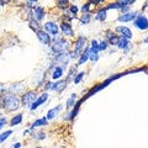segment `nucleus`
<instances>
[{"label":"nucleus","instance_id":"9d476101","mask_svg":"<svg viewBox=\"0 0 148 148\" xmlns=\"http://www.w3.org/2000/svg\"><path fill=\"white\" fill-rule=\"evenodd\" d=\"M47 99H48V94H47V92H43V94H41V95L38 96V98L36 99V101H35V103H34V104H32V105L30 106L31 111H35V110H37V109H38L41 105H42V104H45L46 101H47Z\"/></svg>","mask_w":148,"mask_h":148},{"label":"nucleus","instance_id":"423d86ee","mask_svg":"<svg viewBox=\"0 0 148 148\" xmlns=\"http://www.w3.org/2000/svg\"><path fill=\"white\" fill-rule=\"evenodd\" d=\"M36 36H37V38H38V41L42 45L51 46V43H52V38H51V36L45 30H38L36 32Z\"/></svg>","mask_w":148,"mask_h":148},{"label":"nucleus","instance_id":"5701e85b","mask_svg":"<svg viewBox=\"0 0 148 148\" xmlns=\"http://www.w3.org/2000/svg\"><path fill=\"white\" fill-rule=\"evenodd\" d=\"M77 94H72L71 96H69V99L67 100V103H66V106L68 109H71V108H74V105L77 104Z\"/></svg>","mask_w":148,"mask_h":148},{"label":"nucleus","instance_id":"39448f33","mask_svg":"<svg viewBox=\"0 0 148 148\" xmlns=\"http://www.w3.org/2000/svg\"><path fill=\"white\" fill-rule=\"evenodd\" d=\"M66 85H67V80H59V82H56V83H47L46 85V89H51V90H54L57 92H62L64 89H66Z\"/></svg>","mask_w":148,"mask_h":148},{"label":"nucleus","instance_id":"2eb2a0df","mask_svg":"<svg viewBox=\"0 0 148 148\" xmlns=\"http://www.w3.org/2000/svg\"><path fill=\"white\" fill-rule=\"evenodd\" d=\"M84 46H85V37L79 36L77 38L75 42H74V51L83 53V48H84Z\"/></svg>","mask_w":148,"mask_h":148},{"label":"nucleus","instance_id":"37998d69","mask_svg":"<svg viewBox=\"0 0 148 148\" xmlns=\"http://www.w3.org/2000/svg\"><path fill=\"white\" fill-rule=\"evenodd\" d=\"M143 42H145V43H148V35H147V37H146V38L143 40Z\"/></svg>","mask_w":148,"mask_h":148},{"label":"nucleus","instance_id":"6ab92c4d","mask_svg":"<svg viewBox=\"0 0 148 148\" xmlns=\"http://www.w3.org/2000/svg\"><path fill=\"white\" fill-rule=\"evenodd\" d=\"M62 110V105H57L56 108H53V109H51V110H48V112H47V120H53L57 115L59 114V111Z\"/></svg>","mask_w":148,"mask_h":148},{"label":"nucleus","instance_id":"473e14b6","mask_svg":"<svg viewBox=\"0 0 148 148\" xmlns=\"http://www.w3.org/2000/svg\"><path fill=\"white\" fill-rule=\"evenodd\" d=\"M32 137L35 138V140H45L46 138V133L42 132V131H40V132H36L32 135Z\"/></svg>","mask_w":148,"mask_h":148},{"label":"nucleus","instance_id":"c9c22d12","mask_svg":"<svg viewBox=\"0 0 148 148\" xmlns=\"http://www.w3.org/2000/svg\"><path fill=\"white\" fill-rule=\"evenodd\" d=\"M57 4H58V6L59 8H68V4H69V1L68 0H61V1H57Z\"/></svg>","mask_w":148,"mask_h":148},{"label":"nucleus","instance_id":"de8ad7c7","mask_svg":"<svg viewBox=\"0 0 148 148\" xmlns=\"http://www.w3.org/2000/svg\"><path fill=\"white\" fill-rule=\"evenodd\" d=\"M36 148H43V147H36Z\"/></svg>","mask_w":148,"mask_h":148},{"label":"nucleus","instance_id":"c756f323","mask_svg":"<svg viewBox=\"0 0 148 148\" xmlns=\"http://www.w3.org/2000/svg\"><path fill=\"white\" fill-rule=\"evenodd\" d=\"M18 85H20V83H16V84L14 83V84L10 86V89H9V90L12 91V94H16V92L21 91V89H22V88H21V86H18Z\"/></svg>","mask_w":148,"mask_h":148},{"label":"nucleus","instance_id":"72a5a7b5","mask_svg":"<svg viewBox=\"0 0 148 148\" xmlns=\"http://www.w3.org/2000/svg\"><path fill=\"white\" fill-rule=\"evenodd\" d=\"M78 11H79V9H78L77 5H69V12H71V15L74 17L78 14Z\"/></svg>","mask_w":148,"mask_h":148},{"label":"nucleus","instance_id":"dca6fc26","mask_svg":"<svg viewBox=\"0 0 148 148\" xmlns=\"http://www.w3.org/2000/svg\"><path fill=\"white\" fill-rule=\"evenodd\" d=\"M63 74H64V68H63L62 66H56V67L53 68L51 77H52V79L57 80V79H59V78L63 75Z\"/></svg>","mask_w":148,"mask_h":148},{"label":"nucleus","instance_id":"f8f14e48","mask_svg":"<svg viewBox=\"0 0 148 148\" xmlns=\"http://www.w3.org/2000/svg\"><path fill=\"white\" fill-rule=\"evenodd\" d=\"M59 30L62 31V34H63L64 36H74V32H73V29H72L71 22L63 21L62 24L59 25Z\"/></svg>","mask_w":148,"mask_h":148},{"label":"nucleus","instance_id":"1a4fd4ad","mask_svg":"<svg viewBox=\"0 0 148 148\" xmlns=\"http://www.w3.org/2000/svg\"><path fill=\"white\" fill-rule=\"evenodd\" d=\"M138 12L137 11H128L126 14H121L119 17H117V21L119 22H130V21H135V18L137 17Z\"/></svg>","mask_w":148,"mask_h":148},{"label":"nucleus","instance_id":"ddd939ff","mask_svg":"<svg viewBox=\"0 0 148 148\" xmlns=\"http://www.w3.org/2000/svg\"><path fill=\"white\" fill-rule=\"evenodd\" d=\"M116 31H117L122 37H125V38H127V40H131L132 36H133V35H132V31L130 30L127 26H117V27H116Z\"/></svg>","mask_w":148,"mask_h":148},{"label":"nucleus","instance_id":"f704fd0d","mask_svg":"<svg viewBox=\"0 0 148 148\" xmlns=\"http://www.w3.org/2000/svg\"><path fill=\"white\" fill-rule=\"evenodd\" d=\"M109 47V43H108V41H101V42H99V49L100 51H106Z\"/></svg>","mask_w":148,"mask_h":148},{"label":"nucleus","instance_id":"c85d7f7f","mask_svg":"<svg viewBox=\"0 0 148 148\" xmlns=\"http://www.w3.org/2000/svg\"><path fill=\"white\" fill-rule=\"evenodd\" d=\"M30 27H31L32 30H35L36 32L38 31V30H41V29H40V25H38V22H37V21L35 20L34 17H31V18H30Z\"/></svg>","mask_w":148,"mask_h":148},{"label":"nucleus","instance_id":"f257e3e1","mask_svg":"<svg viewBox=\"0 0 148 148\" xmlns=\"http://www.w3.org/2000/svg\"><path fill=\"white\" fill-rule=\"evenodd\" d=\"M68 48H69V42L64 37H57V36L53 37L52 43H51V49H52L54 56L58 53L67 52Z\"/></svg>","mask_w":148,"mask_h":148},{"label":"nucleus","instance_id":"f3484780","mask_svg":"<svg viewBox=\"0 0 148 148\" xmlns=\"http://www.w3.org/2000/svg\"><path fill=\"white\" fill-rule=\"evenodd\" d=\"M119 37L117 35H115L112 31H106V38H108V43L109 45H115L117 46V42H119Z\"/></svg>","mask_w":148,"mask_h":148},{"label":"nucleus","instance_id":"7c9ffc66","mask_svg":"<svg viewBox=\"0 0 148 148\" xmlns=\"http://www.w3.org/2000/svg\"><path fill=\"white\" fill-rule=\"evenodd\" d=\"M84 75H85L84 72H79V73H78L77 75H75V78H74V80H73L74 84H79V83L82 82V79L84 78Z\"/></svg>","mask_w":148,"mask_h":148},{"label":"nucleus","instance_id":"ea45409f","mask_svg":"<svg viewBox=\"0 0 148 148\" xmlns=\"http://www.w3.org/2000/svg\"><path fill=\"white\" fill-rule=\"evenodd\" d=\"M26 4H27V6H30V8H34V9H35V5H34V4H36V1H27Z\"/></svg>","mask_w":148,"mask_h":148},{"label":"nucleus","instance_id":"7ed1b4c3","mask_svg":"<svg viewBox=\"0 0 148 148\" xmlns=\"http://www.w3.org/2000/svg\"><path fill=\"white\" fill-rule=\"evenodd\" d=\"M133 25H135L136 29L141 30V31L148 30V18H147V16L143 15V14H138L137 17L135 18V21H133Z\"/></svg>","mask_w":148,"mask_h":148},{"label":"nucleus","instance_id":"4c0bfd02","mask_svg":"<svg viewBox=\"0 0 148 148\" xmlns=\"http://www.w3.org/2000/svg\"><path fill=\"white\" fill-rule=\"evenodd\" d=\"M6 119L5 117H1V119H0V130H1L4 126H5V125H6Z\"/></svg>","mask_w":148,"mask_h":148},{"label":"nucleus","instance_id":"a211bd4d","mask_svg":"<svg viewBox=\"0 0 148 148\" xmlns=\"http://www.w3.org/2000/svg\"><path fill=\"white\" fill-rule=\"evenodd\" d=\"M117 47L120 49L127 51L130 47H131V45H130V40L125 38V37H122V36H120L119 37V42H117Z\"/></svg>","mask_w":148,"mask_h":148},{"label":"nucleus","instance_id":"58836bf2","mask_svg":"<svg viewBox=\"0 0 148 148\" xmlns=\"http://www.w3.org/2000/svg\"><path fill=\"white\" fill-rule=\"evenodd\" d=\"M5 90H6V89H5V86H4L1 83H0V95H1L3 92H5Z\"/></svg>","mask_w":148,"mask_h":148},{"label":"nucleus","instance_id":"4468645a","mask_svg":"<svg viewBox=\"0 0 148 148\" xmlns=\"http://www.w3.org/2000/svg\"><path fill=\"white\" fill-rule=\"evenodd\" d=\"M84 101V99H82V100H79V101H77V104L74 105V108H73V110L69 112L67 116H66V120H73L74 117L78 115V112H79V109H80V105H82V103Z\"/></svg>","mask_w":148,"mask_h":148},{"label":"nucleus","instance_id":"49530a36","mask_svg":"<svg viewBox=\"0 0 148 148\" xmlns=\"http://www.w3.org/2000/svg\"><path fill=\"white\" fill-rule=\"evenodd\" d=\"M3 4H6V3H4V1H0V5H3Z\"/></svg>","mask_w":148,"mask_h":148},{"label":"nucleus","instance_id":"4be33fe9","mask_svg":"<svg viewBox=\"0 0 148 148\" xmlns=\"http://www.w3.org/2000/svg\"><path fill=\"white\" fill-rule=\"evenodd\" d=\"M89 52L90 53H99L100 49H99V42L95 40H92L90 42V46H89Z\"/></svg>","mask_w":148,"mask_h":148},{"label":"nucleus","instance_id":"a19ab883","mask_svg":"<svg viewBox=\"0 0 148 148\" xmlns=\"http://www.w3.org/2000/svg\"><path fill=\"white\" fill-rule=\"evenodd\" d=\"M11 148H21V143H14Z\"/></svg>","mask_w":148,"mask_h":148},{"label":"nucleus","instance_id":"cd10ccee","mask_svg":"<svg viewBox=\"0 0 148 148\" xmlns=\"http://www.w3.org/2000/svg\"><path fill=\"white\" fill-rule=\"evenodd\" d=\"M75 73H77L75 67H72V68H71V71H69L68 77H67V83H68V82H71V80H74V78H75V75H77Z\"/></svg>","mask_w":148,"mask_h":148},{"label":"nucleus","instance_id":"aec40b11","mask_svg":"<svg viewBox=\"0 0 148 148\" xmlns=\"http://www.w3.org/2000/svg\"><path fill=\"white\" fill-rule=\"evenodd\" d=\"M89 56H90V52H89V46H88V47L84 49V52L82 53L79 59H78V64H77V66H83V64H84L88 59H89Z\"/></svg>","mask_w":148,"mask_h":148},{"label":"nucleus","instance_id":"79ce46f5","mask_svg":"<svg viewBox=\"0 0 148 148\" xmlns=\"http://www.w3.org/2000/svg\"><path fill=\"white\" fill-rule=\"evenodd\" d=\"M101 3H103L101 0H94V1H91L92 5H96V4H101Z\"/></svg>","mask_w":148,"mask_h":148},{"label":"nucleus","instance_id":"f03ea898","mask_svg":"<svg viewBox=\"0 0 148 148\" xmlns=\"http://www.w3.org/2000/svg\"><path fill=\"white\" fill-rule=\"evenodd\" d=\"M21 100L14 94H9L6 96H4L3 99V108H5L8 111H15L20 108Z\"/></svg>","mask_w":148,"mask_h":148},{"label":"nucleus","instance_id":"412c9836","mask_svg":"<svg viewBox=\"0 0 148 148\" xmlns=\"http://www.w3.org/2000/svg\"><path fill=\"white\" fill-rule=\"evenodd\" d=\"M47 123H48L47 117H41V119H38V120H36V121L31 125L30 130H34V128H36V127H41V126H46Z\"/></svg>","mask_w":148,"mask_h":148},{"label":"nucleus","instance_id":"b1692460","mask_svg":"<svg viewBox=\"0 0 148 148\" xmlns=\"http://www.w3.org/2000/svg\"><path fill=\"white\" fill-rule=\"evenodd\" d=\"M95 18L98 21H105L106 20V9H100V10L96 12V16H95Z\"/></svg>","mask_w":148,"mask_h":148},{"label":"nucleus","instance_id":"e433bc0d","mask_svg":"<svg viewBox=\"0 0 148 148\" xmlns=\"http://www.w3.org/2000/svg\"><path fill=\"white\" fill-rule=\"evenodd\" d=\"M89 59H90V61H92V62L98 61V59H99V53H90Z\"/></svg>","mask_w":148,"mask_h":148},{"label":"nucleus","instance_id":"0eeeda50","mask_svg":"<svg viewBox=\"0 0 148 148\" xmlns=\"http://www.w3.org/2000/svg\"><path fill=\"white\" fill-rule=\"evenodd\" d=\"M69 59H71V56L68 52H63V53H58L54 56V62L58 64H62L63 68H66V66L68 64Z\"/></svg>","mask_w":148,"mask_h":148},{"label":"nucleus","instance_id":"bb28decb","mask_svg":"<svg viewBox=\"0 0 148 148\" xmlns=\"http://www.w3.org/2000/svg\"><path fill=\"white\" fill-rule=\"evenodd\" d=\"M90 18H91L90 12H88V14H83V16H82V18H80V24H82V25H86V24H89V22H90Z\"/></svg>","mask_w":148,"mask_h":148},{"label":"nucleus","instance_id":"a878e982","mask_svg":"<svg viewBox=\"0 0 148 148\" xmlns=\"http://www.w3.org/2000/svg\"><path fill=\"white\" fill-rule=\"evenodd\" d=\"M11 133H12V131H11V130H8V131L3 132V133H0V143L5 142V141L8 140V138L11 136Z\"/></svg>","mask_w":148,"mask_h":148},{"label":"nucleus","instance_id":"a18cd8bd","mask_svg":"<svg viewBox=\"0 0 148 148\" xmlns=\"http://www.w3.org/2000/svg\"><path fill=\"white\" fill-rule=\"evenodd\" d=\"M147 6H148V3H146V4H145V6H143V9H146Z\"/></svg>","mask_w":148,"mask_h":148},{"label":"nucleus","instance_id":"6e6552de","mask_svg":"<svg viewBox=\"0 0 148 148\" xmlns=\"http://www.w3.org/2000/svg\"><path fill=\"white\" fill-rule=\"evenodd\" d=\"M43 30L47 32V34H51V35H53L56 37L59 32V26L57 24H54V22H52V21H48L43 25Z\"/></svg>","mask_w":148,"mask_h":148},{"label":"nucleus","instance_id":"393cba45","mask_svg":"<svg viewBox=\"0 0 148 148\" xmlns=\"http://www.w3.org/2000/svg\"><path fill=\"white\" fill-rule=\"evenodd\" d=\"M22 122V114H17L16 116H14L10 121V125L11 126H17V125H20Z\"/></svg>","mask_w":148,"mask_h":148},{"label":"nucleus","instance_id":"9b49d317","mask_svg":"<svg viewBox=\"0 0 148 148\" xmlns=\"http://www.w3.org/2000/svg\"><path fill=\"white\" fill-rule=\"evenodd\" d=\"M31 14H32V17H34L37 22L42 20V18L45 17V15H46L45 9H43L42 6H40V5L35 6V9H34V10H32V12H31Z\"/></svg>","mask_w":148,"mask_h":148},{"label":"nucleus","instance_id":"2f4dec72","mask_svg":"<svg viewBox=\"0 0 148 148\" xmlns=\"http://www.w3.org/2000/svg\"><path fill=\"white\" fill-rule=\"evenodd\" d=\"M91 8H92V4H91V1H89V3H85L84 5L82 6V11H83V14H88Z\"/></svg>","mask_w":148,"mask_h":148},{"label":"nucleus","instance_id":"c03bdc74","mask_svg":"<svg viewBox=\"0 0 148 148\" xmlns=\"http://www.w3.org/2000/svg\"><path fill=\"white\" fill-rule=\"evenodd\" d=\"M0 108H3V99L0 98Z\"/></svg>","mask_w":148,"mask_h":148},{"label":"nucleus","instance_id":"20e7f679","mask_svg":"<svg viewBox=\"0 0 148 148\" xmlns=\"http://www.w3.org/2000/svg\"><path fill=\"white\" fill-rule=\"evenodd\" d=\"M38 98L37 96V92L34 90H30V91H26L21 98V104L24 106H31L32 104L36 101V99Z\"/></svg>","mask_w":148,"mask_h":148}]
</instances>
